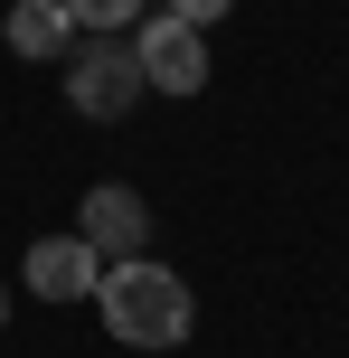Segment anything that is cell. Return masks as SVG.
<instances>
[{
  "instance_id": "6da1fadb",
  "label": "cell",
  "mask_w": 349,
  "mask_h": 358,
  "mask_svg": "<svg viewBox=\"0 0 349 358\" xmlns=\"http://www.w3.org/2000/svg\"><path fill=\"white\" fill-rule=\"evenodd\" d=\"M94 311H104V340H123V349H180L189 330H199V302H189V283L161 264V255L104 264Z\"/></svg>"
},
{
  "instance_id": "7a4b0ae2",
  "label": "cell",
  "mask_w": 349,
  "mask_h": 358,
  "mask_svg": "<svg viewBox=\"0 0 349 358\" xmlns=\"http://www.w3.org/2000/svg\"><path fill=\"white\" fill-rule=\"evenodd\" d=\"M57 76H66V104L94 113V123H123L132 104H142V57H132V38H76L66 57H57Z\"/></svg>"
},
{
  "instance_id": "3957f363",
  "label": "cell",
  "mask_w": 349,
  "mask_h": 358,
  "mask_svg": "<svg viewBox=\"0 0 349 358\" xmlns=\"http://www.w3.org/2000/svg\"><path fill=\"white\" fill-rule=\"evenodd\" d=\"M132 57H142L151 94H199L208 85V29H189V19H170V10L132 19Z\"/></svg>"
},
{
  "instance_id": "277c9868",
  "label": "cell",
  "mask_w": 349,
  "mask_h": 358,
  "mask_svg": "<svg viewBox=\"0 0 349 358\" xmlns=\"http://www.w3.org/2000/svg\"><path fill=\"white\" fill-rule=\"evenodd\" d=\"M76 236H85L104 264L151 255V208H142V189H123V179H94V189L76 198Z\"/></svg>"
},
{
  "instance_id": "5b68a950",
  "label": "cell",
  "mask_w": 349,
  "mask_h": 358,
  "mask_svg": "<svg viewBox=\"0 0 349 358\" xmlns=\"http://www.w3.org/2000/svg\"><path fill=\"white\" fill-rule=\"evenodd\" d=\"M19 283H29L38 302H85V292L104 283V255H94L85 236H38L29 264H19Z\"/></svg>"
},
{
  "instance_id": "8992f818",
  "label": "cell",
  "mask_w": 349,
  "mask_h": 358,
  "mask_svg": "<svg viewBox=\"0 0 349 358\" xmlns=\"http://www.w3.org/2000/svg\"><path fill=\"white\" fill-rule=\"evenodd\" d=\"M0 38H10V57H38V66H57V57L76 48V19L57 10V0H10Z\"/></svg>"
},
{
  "instance_id": "52a82bcc",
  "label": "cell",
  "mask_w": 349,
  "mask_h": 358,
  "mask_svg": "<svg viewBox=\"0 0 349 358\" xmlns=\"http://www.w3.org/2000/svg\"><path fill=\"white\" fill-rule=\"evenodd\" d=\"M57 10L76 19V38H132V19H142L151 0H57Z\"/></svg>"
},
{
  "instance_id": "ba28073f",
  "label": "cell",
  "mask_w": 349,
  "mask_h": 358,
  "mask_svg": "<svg viewBox=\"0 0 349 358\" xmlns=\"http://www.w3.org/2000/svg\"><path fill=\"white\" fill-rule=\"evenodd\" d=\"M161 10H170V19H189V29H218L236 0H161Z\"/></svg>"
},
{
  "instance_id": "9c48e42d",
  "label": "cell",
  "mask_w": 349,
  "mask_h": 358,
  "mask_svg": "<svg viewBox=\"0 0 349 358\" xmlns=\"http://www.w3.org/2000/svg\"><path fill=\"white\" fill-rule=\"evenodd\" d=\"M0 321H10V283H0Z\"/></svg>"
}]
</instances>
